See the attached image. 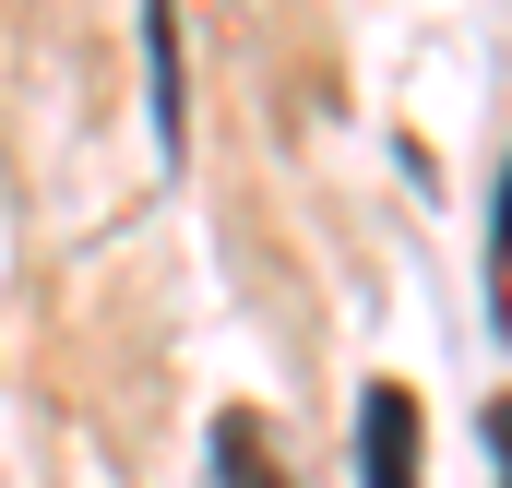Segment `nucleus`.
<instances>
[{
	"mask_svg": "<svg viewBox=\"0 0 512 488\" xmlns=\"http://www.w3.org/2000/svg\"><path fill=\"white\" fill-rule=\"evenodd\" d=\"M489 250H501V286H512V167H501V203H489Z\"/></svg>",
	"mask_w": 512,
	"mask_h": 488,
	"instance_id": "5",
	"label": "nucleus"
},
{
	"mask_svg": "<svg viewBox=\"0 0 512 488\" xmlns=\"http://www.w3.org/2000/svg\"><path fill=\"white\" fill-rule=\"evenodd\" d=\"M417 441H429L417 393L405 381H370L358 393V488H417Z\"/></svg>",
	"mask_w": 512,
	"mask_h": 488,
	"instance_id": "1",
	"label": "nucleus"
},
{
	"mask_svg": "<svg viewBox=\"0 0 512 488\" xmlns=\"http://www.w3.org/2000/svg\"><path fill=\"white\" fill-rule=\"evenodd\" d=\"M143 84H155V155L179 167V143H191V120H179V0H143Z\"/></svg>",
	"mask_w": 512,
	"mask_h": 488,
	"instance_id": "2",
	"label": "nucleus"
},
{
	"mask_svg": "<svg viewBox=\"0 0 512 488\" xmlns=\"http://www.w3.org/2000/svg\"><path fill=\"white\" fill-rule=\"evenodd\" d=\"M489 477L512 488V393H501V405H489Z\"/></svg>",
	"mask_w": 512,
	"mask_h": 488,
	"instance_id": "4",
	"label": "nucleus"
},
{
	"mask_svg": "<svg viewBox=\"0 0 512 488\" xmlns=\"http://www.w3.org/2000/svg\"><path fill=\"white\" fill-rule=\"evenodd\" d=\"M215 488H286V465H274V441H262L251 405H227V417H215Z\"/></svg>",
	"mask_w": 512,
	"mask_h": 488,
	"instance_id": "3",
	"label": "nucleus"
}]
</instances>
